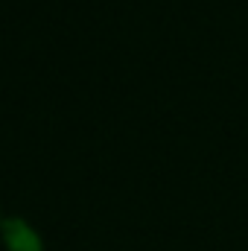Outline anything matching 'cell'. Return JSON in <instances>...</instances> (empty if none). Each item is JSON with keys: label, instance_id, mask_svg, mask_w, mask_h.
<instances>
[{"label": "cell", "instance_id": "1", "mask_svg": "<svg viewBox=\"0 0 248 251\" xmlns=\"http://www.w3.org/2000/svg\"><path fill=\"white\" fill-rule=\"evenodd\" d=\"M6 240H9V249L12 251H38V237L26 228V225H21V222H15V225H9L6 228Z\"/></svg>", "mask_w": 248, "mask_h": 251}]
</instances>
